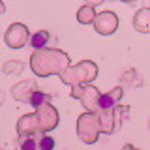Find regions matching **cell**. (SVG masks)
Returning <instances> with one entry per match:
<instances>
[{"instance_id":"16","label":"cell","mask_w":150,"mask_h":150,"mask_svg":"<svg viewBox=\"0 0 150 150\" xmlns=\"http://www.w3.org/2000/svg\"><path fill=\"white\" fill-rule=\"evenodd\" d=\"M38 150H54V139L51 135H40L38 139Z\"/></svg>"},{"instance_id":"5","label":"cell","mask_w":150,"mask_h":150,"mask_svg":"<svg viewBox=\"0 0 150 150\" xmlns=\"http://www.w3.org/2000/svg\"><path fill=\"white\" fill-rule=\"evenodd\" d=\"M28 40H30V32L23 23L9 25V28L6 30V36H4V41H6L9 49H21L28 43Z\"/></svg>"},{"instance_id":"6","label":"cell","mask_w":150,"mask_h":150,"mask_svg":"<svg viewBox=\"0 0 150 150\" xmlns=\"http://www.w3.org/2000/svg\"><path fill=\"white\" fill-rule=\"evenodd\" d=\"M92 25H94L98 34L111 36L112 32H116V28H118V17H116L115 11H100V13H96Z\"/></svg>"},{"instance_id":"19","label":"cell","mask_w":150,"mask_h":150,"mask_svg":"<svg viewBox=\"0 0 150 150\" xmlns=\"http://www.w3.org/2000/svg\"><path fill=\"white\" fill-rule=\"evenodd\" d=\"M4 9H6V6H4V4L0 2V13H4Z\"/></svg>"},{"instance_id":"21","label":"cell","mask_w":150,"mask_h":150,"mask_svg":"<svg viewBox=\"0 0 150 150\" xmlns=\"http://www.w3.org/2000/svg\"><path fill=\"white\" fill-rule=\"evenodd\" d=\"M135 150H139V148H135Z\"/></svg>"},{"instance_id":"3","label":"cell","mask_w":150,"mask_h":150,"mask_svg":"<svg viewBox=\"0 0 150 150\" xmlns=\"http://www.w3.org/2000/svg\"><path fill=\"white\" fill-rule=\"evenodd\" d=\"M100 133H101V128H100V118H98L96 112H83L77 118V135L83 143L86 144L96 143Z\"/></svg>"},{"instance_id":"7","label":"cell","mask_w":150,"mask_h":150,"mask_svg":"<svg viewBox=\"0 0 150 150\" xmlns=\"http://www.w3.org/2000/svg\"><path fill=\"white\" fill-rule=\"evenodd\" d=\"M34 115H36L38 122H40V128H41L43 133L54 129L56 126H58V112H56V109L51 105V103H45V105L38 107Z\"/></svg>"},{"instance_id":"20","label":"cell","mask_w":150,"mask_h":150,"mask_svg":"<svg viewBox=\"0 0 150 150\" xmlns=\"http://www.w3.org/2000/svg\"><path fill=\"white\" fill-rule=\"evenodd\" d=\"M0 103H2V92H0Z\"/></svg>"},{"instance_id":"9","label":"cell","mask_w":150,"mask_h":150,"mask_svg":"<svg viewBox=\"0 0 150 150\" xmlns=\"http://www.w3.org/2000/svg\"><path fill=\"white\" fill-rule=\"evenodd\" d=\"M36 90H38L36 81H21L19 84H15V86L11 88V96L15 98L17 101H25V103H28L30 96H32Z\"/></svg>"},{"instance_id":"23","label":"cell","mask_w":150,"mask_h":150,"mask_svg":"<svg viewBox=\"0 0 150 150\" xmlns=\"http://www.w3.org/2000/svg\"><path fill=\"white\" fill-rule=\"evenodd\" d=\"M148 126H150V124H148Z\"/></svg>"},{"instance_id":"4","label":"cell","mask_w":150,"mask_h":150,"mask_svg":"<svg viewBox=\"0 0 150 150\" xmlns=\"http://www.w3.org/2000/svg\"><path fill=\"white\" fill-rule=\"evenodd\" d=\"M71 98L81 100V103L84 105L86 112H96L98 111V100H100V90L92 84H75L71 86Z\"/></svg>"},{"instance_id":"10","label":"cell","mask_w":150,"mask_h":150,"mask_svg":"<svg viewBox=\"0 0 150 150\" xmlns=\"http://www.w3.org/2000/svg\"><path fill=\"white\" fill-rule=\"evenodd\" d=\"M133 26L137 32H150V8H141L133 17Z\"/></svg>"},{"instance_id":"15","label":"cell","mask_w":150,"mask_h":150,"mask_svg":"<svg viewBox=\"0 0 150 150\" xmlns=\"http://www.w3.org/2000/svg\"><path fill=\"white\" fill-rule=\"evenodd\" d=\"M23 69H25V64L15 62V60H8V62H4V66H2V71L6 75H19Z\"/></svg>"},{"instance_id":"1","label":"cell","mask_w":150,"mask_h":150,"mask_svg":"<svg viewBox=\"0 0 150 150\" xmlns=\"http://www.w3.org/2000/svg\"><path fill=\"white\" fill-rule=\"evenodd\" d=\"M30 68L38 77L62 75L69 68V56L60 49H41L30 56Z\"/></svg>"},{"instance_id":"17","label":"cell","mask_w":150,"mask_h":150,"mask_svg":"<svg viewBox=\"0 0 150 150\" xmlns=\"http://www.w3.org/2000/svg\"><path fill=\"white\" fill-rule=\"evenodd\" d=\"M19 150H38V141L34 137H19Z\"/></svg>"},{"instance_id":"12","label":"cell","mask_w":150,"mask_h":150,"mask_svg":"<svg viewBox=\"0 0 150 150\" xmlns=\"http://www.w3.org/2000/svg\"><path fill=\"white\" fill-rule=\"evenodd\" d=\"M101 133H112L115 131V112H98Z\"/></svg>"},{"instance_id":"8","label":"cell","mask_w":150,"mask_h":150,"mask_svg":"<svg viewBox=\"0 0 150 150\" xmlns=\"http://www.w3.org/2000/svg\"><path fill=\"white\" fill-rule=\"evenodd\" d=\"M122 96H124V88H122V86L112 88V90L107 92V94H100L96 115H98V112H115L116 105H118L120 100H122Z\"/></svg>"},{"instance_id":"18","label":"cell","mask_w":150,"mask_h":150,"mask_svg":"<svg viewBox=\"0 0 150 150\" xmlns=\"http://www.w3.org/2000/svg\"><path fill=\"white\" fill-rule=\"evenodd\" d=\"M122 150H135V146H133V144H124V148H122Z\"/></svg>"},{"instance_id":"14","label":"cell","mask_w":150,"mask_h":150,"mask_svg":"<svg viewBox=\"0 0 150 150\" xmlns=\"http://www.w3.org/2000/svg\"><path fill=\"white\" fill-rule=\"evenodd\" d=\"M51 101H53V96H51V94L41 92V90H36V92L30 96V100H28V103H30L34 109H38V107H41V105H45V103H51Z\"/></svg>"},{"instance_id":"11","label":"cell","mask_w":150,"mask_h":150,"mask_svg":"<svg viewBox=\"0 0 150 150\" xmlns=\"http://www.w3.org/2000/svg\"><path fill=\"white\" fill-rule=\"evenodd\" d=\"M28 43H30V47H34L36 51L45 49V45L49 43V32H47V30H38V32H34V34L30 36V40H28Z\"/></svg>"},{"instance_id":"2","label":"cell","mask_w":150,"mask_h":150,"mask_svg":"<svg viewBox=\"0 0 150 150\" xmlns=\"http://www.w3.org/2000/svg\"><path fill=\"white\" fill-rule=\"evenodd\" d=\"M96 77H98V66L92 60H83V62L75 66H69L60 75L62 83L71 84V86H75V84H90Z\"/></svg>"},{"instance_id":"22","label":"cell","mask_w":150,"mask_h":150,"mask_svg":"<svg viewBox=\"0 0 150 150\" xmlns=\"http://www.w3.org/2000/svg\"><path fill=\"white\" fill-rule=\"evenodd\" d=\"M146 8H150V6H146Z\"/></svg>"},{"instance_id":"13","label":"cell","mask_w":150,"mask_h":150,"mask_svg":"<svg viewBox=\"0 0 150 150\" xmlns=\"http://www.w3.org/2000/svg\"><path fill=\"white\" fill-rule=\"evenodd\" d=\"M94 17H96V11H94V6H90V4H84V6L79 8L77 11V21L81 23V25H90V23H94Z\"/></svg>"}]
</instances>
